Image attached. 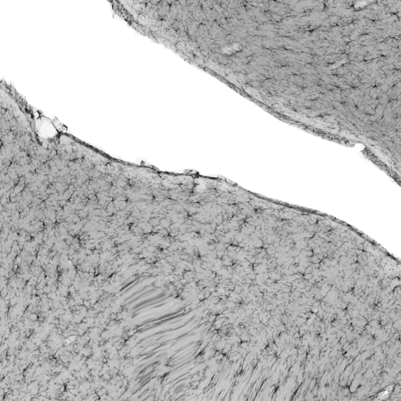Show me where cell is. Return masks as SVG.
<instances>
[{"instance_id": "cell-1", "label": "cell", "mask_w": 401, "mask_h": 401, "mask_svg": "<svg viewBox=\"0 0 401 401\" xmlns=\"http://www.w3.org/2000/svg\"><path fill=\"white\" fill-rule=\"evenodd\" d=\"M240 50V45L236 43V44H233L232 46H230V47H226L225 49L223 50V52L224 53H234L235 52L239 51Z\"/></svg>"}]
</instances>
